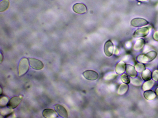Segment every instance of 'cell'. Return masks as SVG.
Returning a JSON list of instances; mask_svg holds the SVG:
<instances>
[{"mask_svg":"<svg viewBox=\"0 0 158 118\" xmlns=\"http://www.w3.org/2000/svg\"><path fill=\"white\" fill-rule=\"evenodd\" d=\"M42 114L44 117L47 118H55L58 116L57 112L55 110L50 109L44 110Z\"/></svg>","mask_w":158,"mask_h":118,"instance_id":"30bf717a","label":"cell"},{"mask_svg":"<svg viewBox=\"0 0 158 118\" xmlns=\"http://www.w3.org/2000/svg\"><path fill=\"white\" fill-rule=\"evenodd\" d=\"M1 109V114L3 116H6V117L13 112V110L8 107H3Z\"/></svg>","mask_w":158,"mask_h":118,"instance_id":"d6986e66","label":"cell"},{"mask_svg":"<svg viewBox=\"0 0 158 118\" xmlns=\"http://www.w3.org/2000/svg\"><path fill=\"white\" fill-rule=\"evenodd\" d=\"M152 77L154 80L155 81H158V70H155L153 71Z\"/></svg>","mask_w":158,"mask_h":118,"instance_id":"4316f807","label":"cell"},{"mask_svg":"<svg viewBox=\"0 0 158 118\" xmlns=\"http://www.w3.org/2000/svg\"><path fill=\"white\" fill-rule=\"evenodd\" d=\"M22 100V98L20 96L13 97L9 101L7 106L11 109L16 108L20 105Z\"/></svg>","mask_w":158,"mask_h":118,"instance_id":"52a82bcc","label":"cell"},{"mask_svg":"<svg viewBox=\"0 0 158 118\" xmlns=\"http://www.w3.org/2000/svg\"><path fill=\"white\" fill-rule=\"evenodd\" d=\"M138 1L141 2H146L148 1V0H137Z\"/></svg>","mask_w":158,"mask_h":118,"instance_id":"f1b7e54d","label":"cell"},{"mask_svg":"<svg viewBox=\"0 0 158 118\" xmlns=\"http://www.w3.org/2000/svg\"><path fill=\"white\" fill-rule=\"evenodd\" d=\"M153 37L154 40L158 41V31H157L154 33Z\"/></svg>","mask_w":158,"mask_h":118,"instance_id":"83f0119b","label":"cell"},{"mask_svg":"<svg viewBox=\"0 0 158 118\" xmlns=\"http://www.w3.org/2000/svg\"><path fill=\"white\" fill-rule=\"evenodd\" d=\"M152 73L148 69L145 70L142 73L141 76L142 78L145 81H148L151 79Z\"/></svg>","mask_w":158,"mask_h":118,"instance_id":"ac0fdd59","label":"cell"},{"mask_svg":"<svg viewBox=\"0 0 158 118\" xmlns=\"http://www.w3.org/2000/svg\"><path fill=\"white\" fill-rule=\"evenodd\" d=\"M3 56H2V55L1 54V63L2 61H3Z\"/></svg>","mask_w":158,"mask_h":118,"instance_id":"f546056e","label":"cell"},{"mask_svg":"<svg viewBox=\"0 0 158 118\" xmlns=\"http://www.w3.org/2000/svg\"><path fill=\"white\" fill-rule=\"evenodd\" d=\"M135 69L139 73H141L145 70V66L143 64L138 63L135 65Z\"/></svg>","mask_w":158,"mask_h":118,"instance_id":"cb8c5ba5","label":"cell"},{"mask_svg":"<svg viewBox=\"0 0 158 118\" xmlns=\"http://www.w3.org/2000/svg\"><path fill=\"white\" fill-rule=\"evenodd\" d=\"M55 108L60 116L65 118L68 117V113L67 111L63 106L57 104L55 106Z\"/></svg>","mask_w":158,"mask_h":118,"instance_id":"9c48e42d","label":"cell"},{"mask_svg":"<svg viewBox=\"0 0 158 118\" xmlns=\"http://www.w3.org/2000/svg\"><path fill=\"white\" fill-rule=\"evenodd\" d=\"M149 32V29L147 27H142L135 31L133 34V36L135 38L143 37L147 36Z\"/></svg>","mask_w":158,"mask_h":118,"instance_id":"8992f818","label":"cell"},{"mask_svg":"<svg viewBox=\"0 0 158 118\" xmlns=\"http://www.w3.org/2000/svg\"><path fill=\"white\" fill-rule=\"evenodd\" d=\"M114 45L111 41L109 40L105 43L104 47V53L107 56L110 57L114 52Z\"/></svg>","mask_w":158,"mask_h":118,"instance_id":"277c9868","label":"cell"},{"mask_svg":"<svg viewBox=\"0 0 158 118\" xmlns=\"http://www.w3.org/2000/svg\"><path fill=\"white\" fill-rule=\"evenodd\" d=\"M3 93V90L2 91V88L1 87V95Z\"/></svg>","mask_w":158,"mask_h":118,"instance_id":"1f68e13d","label":"cell"},{"mask_svg":"<svg viewBox=\"0 0 158 118\" xmlns=\"http://www.w3.org/2000/svg\"><path fill=\"white\" fill-rule=\"evenodd\" d=\"M149 22L146 19L140 18H135L132 20L131 24L135 27H140L149 24Z\"/></svg>","mask_w":158,"mask_h":118,"instance_id":"3957f363","label":"cell"},{"mask_svg":"<svg viewBox=\"0 0 158 118\" xmlns=\"http://www.w3.org/2000/svg\"><path fill=\"white\" fill-rule=\"evenodd\" d=\"M9 101L8 97L5 96H3L1 97V100H0V105L2 107H4L7 105Z\"/></svg>","mask_w":158,"mask_h":118,"instance_id":"7402d4cb","label":"cell"},{"mask_svg":"<svg viewBox=\"0 0 158 118\" xmlns=\"http://www.w3.org/2000/svg\"><path fill=\"white\" fill-rule=\"evenodd\" d=\"M146 55L148 59L149 62H151L154 60L157 56L156 52L154 51H150Z\"/></svg>","mask_w":158,"mask_h":118,"instance_id":"ffe728a7","label":"cell"},{"mask_svg":"<svg viewBox=\"0 0 158 118\" xmlns=\"http://www.w3.org/2000/svg\"><path fill=\"white\" fill-rule=\"evenodd\" d=\"M145 98L147 100H152L154 99L156 97L155 93L151 90H147L145 91L144 93Z\"/></svg>","mask_w":158,"mask_h":118,"instance_id":"2e32d148","label":"cell"},{"mask_svg":"<svg viewBox=\"0 0 158 118\" xmlns=\"http://www.w3.org/2000/svg\"><path fill=\"white\" fill-rule=\"evenodd\" d=\"M116 76V75L115 73H110L105 76L104 78L107 80H110L114 78Z\"/></svg>","mask_w":158,"mask_h":118,"instance_id":"484cf974","label":"cell"},{"mask_svg":"<svg viewBox=\"0 0 158 118\" xmlns=\"http://www.w3.org/2000/svg\"><path fill=\"white\" fill-rule=\"evenodd\" d=\"M28 60L30 65L33 69L40 70L43 68L44 66L43 63L38 59L30 58H28Z\"/></svg>","mask_w":158,"mask_h":118,"instance_id":"7a4b0ae2","label":"cell"},{"mask_svg":"<svg viewBox=\"0 0 158 118\" xmlns=\"http://www.w3.org/2000/svg\"><path fill=\"white\" fill-rule=\"evenodd\" d=\"M137 60L139 62L144 63L149 62L148 59L145 54H141L138 55Z\"/></svg>","mask_w":158,"mask_h":118,"instance_id":"44dd1931","label":"cell"},{"mask_svg":"<svg viewBox=\"0 0 158 118\" xmlns=\"http://www.w3.org/2000/svg\"><path fill=\"white\" fill-rule=\"evenodd\" d=\"M84 77L87 79L94 81L99 78V75L96 72L91 70H88L85 71L82 73Z\"/></svg>","mask_w":158,"mask_h":118,"instance_id":"5b68a950","label":"cell"},{"mask_svg":"<svg viewBox=\"0 0 158 118\" xmlns=\"http://www.w3.org/2000/svg\"><path fill=\"white\" fill-rule=\"evenodd\" d=\"M126 71L128 75L132 78L136 77L137 75V71L133 66L130 65H126Z\"/></svg>","mask_w":158,"mask_h":118,"instance_id":"7c38bea8","label":"cell"},{"mask_svg":"<svg viewBox=\"0 0 158 118\" xmlns=\"http://www.w3.org/2000/svg\"><path fill=\"white\" fill-rule=\"evenodd\" d=\"M145 41L144 39H140L138 40L135 42L133 48L136 50L139 51L141 50L145 45Z\"/></svg>","mask_w":158,"mask_h":118,"instance_id":"4fadbf2b","label":"cell"},{"mask_svg":"<svg viewBox=\"0 0 158 118\" xmlns=\"http://www.w3.org/2000/svg\"><path fill=\"white\" fill-rule=\"evenodd\" d=\"M129 88V86L127 84H122L120 85L118 90V94L120 95L125 94L128 90Z\"/></svg>","mask_w":158,"mask_h":118,"instance_id":"9a60e30c","label":"cell"},{"mask_svg":"<svg viewBox=\"0 0 158 118\" xmlns=\"http://www.w3.org/2000/svg\"><path fill=\"white\" fill-rule=\"evenodd\" d=\"M126 64L123 61H120L116 65L115 71L116 73L119 75L122 74L124 73L126 69Z\"/></svg>","mask_w":158,"mask_h":118,"instance_id":"8fae6325","label":"cell"},{"mask_svg":"<svg viewBox=\"0 0 158 118\" xmlns=\"http://www.w3.org/2000/svg\"><path fill=\"white\" fill-rule=\"evenodd\" d=\"M121 79L122 82L128 84L130 83L131 82V79L130 76L126 74V73H124L123 74L121 77Z\"/></svg>","mask_w":158,"mask_h":118,"instance_id":"603a6c76","label":"cell"},{"mask_svg":"<svg viewBox=\"0 0 158 118\" xmlns=\"http://www.w3.org/2000/svg\"><path fill=\"white\" fill-rule=\"evenodd\" d=\"M155 92L157 95L158 96V87L156 88Z\"/></svg>","mask_w":158,"mask_h":118,"instance_id":"4dcf8cb0","label":"cell"},{"mask_svg":"<svg viewBox=\"0 0 158 118\" xmlns=\"http://www.w3.org/2000/svg\"><path fill=\"white\" fill-rule=\"evenodd\" d=\"M28 60L26 58H23L20 60L18 67L19 75L23 76L28 71L29 68Z\"/></svg>","mask_w":158,"mask_h":118,"instance_id":"6da1fadb","label":"cell"},{"mask_svg":"<svg viewBox=\"0 0 158 118\" xmlns=\"http://www.w3.org/2000/svg\"><path fill=\"white\" fill-rule=\"evenodd\" d=\"M155 82L152 80L147 81L143 84L142 88L143 90L146 91L151 89L154 86Z\"/></svg>","mask_w":158,"mask_h":118,"instance_id":"5bb4252c","label":"cell"},{"mask_svg":"<svg viewBox=\"0 0 158 118\" xmlns=\"http://www.w3.org/2000/svg\"><path fill=\"white\" fill-rule=\"evenodd\" d=\"M9 4V0H3L0 3V12H4L8 9Z\"/></svg>","mask_w":158,"mask_h":118,"instance_id":"e0dca14e","label":"cell"},{"mask_svg":"<svg viewBox=\"0 0 158 118\" xmlns=\"http://www.w3.org/2000/svg\"><path fill=\"white\" fill-rule=\"evenodd\" d=\"M131 82L132 84L136 86H140L142 84V81L138 78L131 79Z\"/></svg>","mask_w":158,"mask_h":118,"instance_id":"d4e9b609","label":"cell"},{"mask_svg":"<svg viewBox=\"0 0 158 118\" xmlns=\"http://www.w3.org/2000/svg\"><path fill=\"white\" fill-rule=\"evenodd\" d=\"M73 9L75 12L79 14H84L87 11V7L85 5L80 3L74 4Z\"/></svg>","mask_w":158,"mask_h":118,"instance_id":"ba28073f","label":"cell"}]
</instances>
